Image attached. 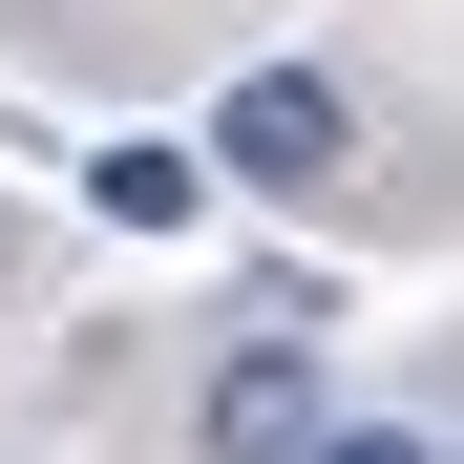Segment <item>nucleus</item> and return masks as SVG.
<instances>
[{
    "instance_id": "nucleus-1",
    "label": "nucleus",
    "mask_w": 464,
    "mask_h": 464,
    "mask_svg": "<svg viewBox=\"0 0 464 464\" xmlns=\"http://www.w3.org/2000/svg\"><path fill=\"white\" fill-rule=\"evenodd\" d=\"M338 169H359V106L317 63H254V85L211 106V190H338Z\"/></svg>"
},
{
    "instance_id": "nucleus-2",
    "label": "nucleus",
    "mask_w": 464,
    "mask_h": 464,
    "mask_svg": "<svg viewBox=\"0 0 464 464\" xmlns=\"http://www.w3.org/2000/svg\"><path fill=\"white\" fill-rule=\"evenodd\" d=\"M338 401H317V338H254V359H211V464H317Z\"/></svg>"
},
{
    "instance_id": "nucleus-3",
    "label": "nucleus",
    "mask_w": 464,
    "mask_h": 464,
    "mask_svg": "<svg viewBox=\"0 0 464 464\" xmlns=\"http://www.w3.org/2000/svg\"><path fill=\"white\" fill-rule=\"evenodd\" d=\"M85 211L106 232H190L211 211V148H85Z\"/></svg>"
},
{
    "instance_id": "nucleus-4",
    "label": "nucleus",
    "mask_w": 464,
    "mask_h": 464,
    "mask_svg": "<svg viewBox=\"0 0 464 464\" xmlns=\"http://www.w3.org/2000/svg\"><path fill=\"white\" fill-rule=\"evenodd\" d=\"M317 464H443V443H401V422H338V443H317Z\"/></svg>"
}]
</instances>
